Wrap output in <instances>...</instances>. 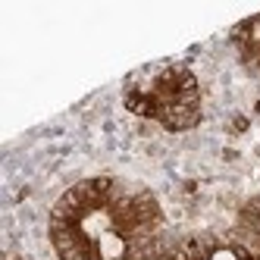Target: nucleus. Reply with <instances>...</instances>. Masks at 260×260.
Returning a JSON list of instances; mask_svg holds the SVG:
<instances>
[{
  "label": "nucleus",
  "mask_w": 260,
  "mask_h": 260,
  "mask_svg": "<svg viewBox=\"0 0 260 260\" xmlns=\"http://www.w3.org/2000/svg\"><path fill=\"white\" fill-rule=\"evenodd\" d=\"M94 248H98V260H122L125 251H128L125 238H122L119 232H113V229H110L107 235H101V238L94 241Z\"/></svg>",
  "instance_id": "1"
},
{
  "label": "nucleus",
  "mask_w": 260,
  "mask_h": 260,
  "mask_svg": "<svg viewBox=\"0 0 260 260\" xmlns=\"http://www.w3.org/2000/svg\"><path fill=\"white\" fill-rule=\"evenodd\" d=\"M110 232V213L107 210H101V207H94V210H88L85 216H82V235L85 238H101V235H107Z\"/></svg>",
  "instance_id": "2"
},
{
  "label": "nucleus",
  "mask_w": 260,
  "mask_h": 260,
  "mask_svg": "<svg viewBox=\"0 0 260 260\" xmlns=\"http://www.w3.org/2000/svg\"><path fill=\"white\" fill-rule=\"evenodd\" d=\"M210 260H238V254H235V251H229V248H219V251H213V254H210Z\"/></svg>",
  "instance_id": "3"
}]
</instances>
